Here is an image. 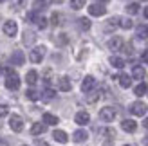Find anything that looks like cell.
I'll return each mask as SVG.
<instances>
[{
  "label": "cell",
  "mask_w": 148,
  "mask_h": 146,
  "mask_svg": "<svg viewBox=\"0 0 148 146\" xmlns=\"http://www.w3.org/2000/svg\"><path fill=\"white\" fill-rule=\"evenodd\" d=\"M4 72H5V87L9 90H18L20 89V78H18V74L11 67H5Z\"/></svg>",
  "instance_id": "obj_1"
},
{
  "label": "cell",
  "mask_w": 148,
  "mask_h": 146,
  "mask_svg": "<svg viewBox=\"0 0 148 146\" xmlns=\"http://www.w3.org/2000/svg\"><path fill=\"white\" fill-rule=\"evenodd\" d=\"M116 108L114 106H105V108H101L99 110V119L103 123H110V121H114L116 119Z\"/></svg>",
  "instance_id": "obj_2"
},
{
  "label": "cell",
  "mask_w": 148,
  "mask_h": 146,
  "mask_svg": "<svg viewBox=\"0 0 148 146\" xmlns=\"http://www.w3.org/2000/svg\"><path fill=\"white\" fill-rule=\"evenodd\" d=\"M43 56H45V47L43 45H38V47H34L31 50V54H29V60H31L33 63H40L43 60Z\"/></svg>",
  "instance_id": "obj_3"
},
{
  "label": "cell",
  "mask_w": 148,
  "mask_h": 146,
  "mask_svg": "<svg viewBox=\"0 0 148 146\" xmlns=\"http://www.w3.org/2000/svg\"><path fill=\"white\" fill-rule=\"evenodd\" d=\"M146 110H148V106L143 103V101H136V103L130 105V114L137 115V117H143V115L146 114Z\"/></svg>",
  "instance_id": "obj_4"
},
{
  "label": "cell",
  "mask_w": 148,
  "mask_h": 146,
  "mask_svg": "<svg viewBox=\"0 0 148 146\" xmlns=\"http://www.w3.org/2000/svg\"><path fill=\"white\" fill-rule=\"evenodd\" d=\"M2 31H4V34H7V36H16V33H18V25H16V22L14 20H7V22H4V25H2Z\"/></svg>",
  "instance_id": "obj_5"
},
{
  "label": "cell",
  "mask_w": 148,
  "mask_h": 146,
  "mask_svg": "<svg viewBox=\"0 0 148 146\" xmlns=\"http://www.w3.org/2000/svg\"><path fill=\"white\" fill-rule=\"evenodd\" d=\"M9 126H11L13 132H22V130H24V119L16 114H13L9 117Z\"/></svg>",
  "instance_id": "obj_6"
},
{
  "label": "cell",
  "mask_w": 148,
  "mask_h": 146,
  "mask_svg": "<svg viewBox=\"0 0 148 146\" xmlns=\"http://www.w3.org/2000/svg\"><path fill=\"white\" fill-rule=\"evenodd\" d=\"M9 61H11V65H24L25 56H24V53H22V50H13Z\"/></svg>",
  "instance_id": "obj_7"
},
{
  "label": "cell",
  "mask_w": 148,
  "mask_h": 146,
  "mask_svg": "<svg viewBox=\"0 0 148 146\" xmlns=\"http://www.w3.org/2000/svg\"><path fill=\"white\" fill-rule=\"evenodd\" d=\"M88 13H90L92 16H103V14L107 13V7L101 5V4H92L88 7Z\"/></svg>",
  "instance_id": "obj_8"
},
{
  "label": "cell",
  "mask_w": 148,
  "mask_h": 146,
  "mask_svg": "<svg viewBox=\"0 0 148 146\" xmlns=\"http://www.w3.org/2000/svg\"><path fill=\"white\" fill-rule=\"evenodd\" d=\"M107 45H108L110 50H119L123 47V38H121V36H112V38L108 40Z\"/></svg>",
  "instance_id": "obj_9"
},
{
  "label": "cell",
  "mask_w": 148,
  "mask_h": 146,
  "mask_svg": "<svg viewBox=\"0 0 148 146\" xmlns=\"http://www.w3.org/2000/svg\"><path fill=\"white\" fill-rule=\"evenodd\" d=\"M94 85H96L94 76H85V79L81 81V90H83V92H90L94 89Z\"/></svg>",
  "instance_id": "obj_10"
},
{
  "label": "cell",
  "mask_w": 148,
  "mask_h": 146,
  "mask_svg": "<svg viewBox=\"0 0 148 146\" xmlns=\"http://www.w3.org/2000/svg\"><path fill=\"white\" fill-rule=\"evenodd\" d=\"M121 128L125 130V132H128V134H134L136 130H137V123H136V121H132V119H123Z\"/></svg>",
  "instance_id": "obj_11"
},
{
  "label": "cell",
  "mask_w": 148,
  "mask_h": 146,
  "mask_svg": "<svg viewBox=\"0 0 148 146\" xmlns=\"http://www.w3.org/2000/svg\"><path fill=\"white\" fill-rule=\"evenodd\" d=\"M58 87H60V90L69 92V90L72 89V83H71V79H69L67 76H62L60 79H58Z\"/></svg>",
  "instance_id": "obj_12"
},
{
  "label": "cell",
  "mask_w": 148,
  "mask_h": 146,
  "mask_svg": "<svg viewBox=\"0 0 148 146\" xmlns=\"http://www.w3.org/2000/svg\"><path fill=\"white\" fill-rule=\"evenodd\" d=\"M74 121H76L79 126H85V125H88V121H90V115H88L87 112H78L76 117H74Z\"/></svg>",
  "instance_id": "obj_13"
},
{
  "label": "cell",
  "mask_w": 148,
  "mask_h": 146,
  "mask_svg": "<svg viewBox=\"0 0 148 146\" xmlns=\"http://www.w3.org/2000/svg\"><path fill=\"white\" fill-rule=\"evenodd\" d=\"M53 137H54V141H58V143H62V144H65L69 141V135L63 132V130H54L53 132Z\"/></svg>",
  "instance_id": "obj_14"
},
{
  "label": "cell",
  "mask_w": 148,
  "mask_h": 146,
  "mask_svg": "<svg viewBox=\"0 0 148 146\" xmlns=\"http://www.w3.org/2000/svg\"><path fill=\"white\" fill-rule=\"evenodd\" d=\"M22 42H24V45H33V43L36 42V34L33 31H25L24 33V38H22Z\"/></svg>",
  "instance_id": "obj_15"
},
{
  "label": "cell",
  "mask_w": 148,
  "mask_h": 146,
  "mask_svg": "<svg viewBox=\"0 0 148 146\" xmlns=\"http://www.w3.org/2000/svg\"><path fill=\"white\" fill-rule=\"evenodd\" d=\"M87 137H88V134L85 132V130H76L74 135H72V139H74V143H85Z\"/></svg>",
  "instance_id": "obj_16"
},
{
  "label": "cell",
  "mask_w": 148,
  "mask_h": 146,
  "mask_svg": "<svg viewBox=\"0 0 148 146\" xmlns=\"http://www.w3.org/2000/svg\"><path fill=\"white\" fill-rule=\"evenodd\" d=\"M25 81L31 85V87H34L36 81H38V72H36V70H29L27 76H25Z\"/></svg>",
  "instance_id": "obj_17"
},
{
  "label": "cell",
  "mask_w": 148,
  "mask_h": 146,
  "mask_svg": "<svg viewBox=\"0 0 148 146\" xmlns=\"http://www.w3.org/2000/svg\"><path fill=\"white\" fill-rule=\"evenodd\" d=\"M132 78L134 79H143L145 78V69L141 67V65H136V67L132 69Z\"/></svg>",
  "instance_id": "obj_18"
},
{
  "label": "cell",
  "mask_w": 148,
  "mask_h": 146,
  "mask_svg": "<svg viewBox=\"0 0 148 146\" xmlns=\"http://www.w3.org/2000/svg\"><path fill=\"white\" fill-rule=\"evenodd\" d=\"M117 79H119V85L123 87V89H128V87L132 85V78L127 76V74H119V76H117Z\"/></svg>",
  "instance_id": "obj_19"
},
{
  "label": "cell",
  "mask_w": 148,
  "mask_h": 146,
  "mask_svg": "<svg viewBox=\"0 0 148 146\" xmlns=\"http://www.w3.org/2000/svg\"><path fill=\"white\" fill-rule=\"evenodd\" d=\"M110 65L116 67V69H123L125 67V60L119 58V56H112V58H110Z\"/></svg>",
  "instance_id": "obj_20"
},
{
  "label": "cell",
  "mask_w": 148,
  "mask_h": 146,
  "mask_svg": "<svg viewBox=\"0 0 148 146\" xmlns=\"http://www.w3.org/2000/svg\"><path fill=\"white\" fill-rule=\"evenodd\" d=\"M43 123H45V125H58V117L56 115H53V114H49V112H45L43 114Z\"/></svg>",
  "instance_id": "obj_21"
},
{
  "label": "cell",
  "mask_w": 148,
  "mask_h": 146,
  "mask_svg": "<svg viewBox=\"0 0 148 146\" xmlns=\"http://www.w3.org/2000/svg\"><path fill=\"white\" fill-rule=\"evenodd\" d=\"M43 132H45V125H43V123H34L33 128H31V134L33 135H40Z\"/></svg>",
  "instance_id": "obj_22"
},
{
  "label": "cell",
  "mask_w": 148,
  "mask_h": 146,
  "mask_svg": "<svg viewBox=\"0 0 148 146\" xmlns=\"http://www.w3.org/2000/svg\"><path fill=\"white\" fill-rule=\"evenodd\" d=\"M146 92H148V87H146V85H145L143 81H141V83H139V85L136 87V89H134V94H136L137 98H141V96H145Z\"/></svg>",
  "instance_id": "obj_23"
},
{
  "label": "cell",
  "mask_w": 148,
  "mask_h": 146,
  "mask_svg": "<svg viewBox=\"0 0 148 146\" xmlns=\"http://www.w3.org/2000/svg\"><path fill=\"white\" fill-rule=\"evenodd\" d=\"M54 96H56V92H54L53 89H49V87H47V89L42 92V96H40V98H42L43 101H51V99H53Z\"/></svg>",
  "instance_id": "obj_24"
},
{
  "label": "cell",
  "mask_w": 148,
  "mask_h": 146,
  "mask_svg": "<svg viewBox=\"0 0 148 146\" xmlns=\"http://www.w3.org/2000/svg\"><path fill=\"white\" fill-rule=\"evenodd\" d=\"M78 27L81 29V31H88V29H90V20H88V18H79L78 20Z\"/></svg>",
  "instance_id": "obj_25"
},
{
  "label": "cell",
  "mask_w": 148,
  "mask_h": 146,
  "mask_svg": "<svg viewBox=\"0 0 148 146\" xmlns=\"http://www.w3.org/2000/svg\"><path fill=\"white\" fill-rule=\"evenodd\" d=\"M33 7H34V13H38V11H43V9L47 7V0H34Z\"/></svg>",
  "instance_id": "obj_26"
},
{
  "label": "cell",
  "mask_w": 148,
  "mask_h": 146,
  "mask_svg": "<svg viewBox=\"0 0 148 146\" xmlns=\"http://www.w3.org/2000/svg\"><path fill=\"white\" fill-rule=\"evenodd\" d=\"M25 4H27V0H11V9L18 11L22 7H25Z\"/></svg>",
  "instance_id": "obj_27"
},
{
  "label": "cell",
  "mask_w": 148,
  "mask_h": 146,
  "mask_svg": "<svg viewBox=\"0 0 148 146\" xmlns=\"http://www.w3.org/2000/svg\"><path fill=\"white\" fill-rule=\"evenodd\" d=\"M137 36L139 38H148V25H137Z\"/></svg>",
  "instance_id": "obj_28"
},
{
  "label": "cell",
  "mask_w": 148,
  "mask_h": 146,
  "mask_svg": "<svg viewBox=\"0 0 148 146\" xmlns=\"http://www.w3.org/2000/svg\"><path fill=\"white\" fill-rule=\"evenodd\" d=\"M25 96H27V99H31V101H36V99H40V94L36 92L34 89H29V90L25 92Z\"/></svg>",
  "instance_id": "obj_29"
},
{
  "label": "cell",
  "mask_w": 148,
  "mask_h": 146,
  "mask_svg": "<svg viewBox=\"0 0 148 146\" xmlns=\"http://www.w3.org/2000/svg\"><path fill=\"white\" fill-rule=\"evenodd\" d=\"M132 20L130 18H119V27H123V29H132Z\"/></svg>",
  "instance_id": "obj_30"
},
{
  "label": "cell",
  "mask_w": 148,
  "mask_h": 146,
  "mask_svg": "<svg viewBox=\"0 0 148 146\" xmlns=\"http://www.w3.org/2000/svg\"><path fill=\"white\" fill-rule=\"evenodd\" d=\"M60 20H62V14H60V13H53V16H51V25H54V27L60 25V24H62Z\"/></svg>",
  "instance_id": "obj_31"
},
{
  "label": "cell",
  "mask_w": 148,
  "mask_h": 146,
  "mask_svg": "<svg viewBox=\"0 0 148 146\" xmlns=\"http://www.w3.org/2000/svg\"><path fill=\"white\" fill-rule=\"evenodd\" d=\"M137 11H139V4L132 2V4H128V5H127V13H128V14H136Z\"/></svg>",
  "instance_id": "obj_32"
},
{
  "label": "cell",
  "mask_w": 148,
  "mask_h": 146,
  "mask_svg": "<svg viewBox=\"0 0 148 146\" xmlns=\"http://www.w3.org/2000/svg\"><path fill=\"white\" fill-rule=\"evenodd\" d=\"M114 27H119V16H114V18H110V20H108L107 29H114Z\"/></svg>",
  "instance_id": "obj_33"
},
{
  "label": "cell",
  "mask_w": 148,
  "mask_h": 146,
  "mask_svg": "<svg viewBox=\"0 0 148 146\" xmlns=\"http://www.w3.org/2000/svg\"><path fill=\"white\" fill-rule=\"evenodd\" d=\"M85 5V0H71V7L72 9H81Z\"/></svg>",
  "instance_id": "obj_34"
},
{
  "label": "cell",
  "mask_w": 148,
  "mask_h": 146,
  "mask_svg": "<svg viewBox=\"0 0 148 146\" xmlns=\"http://www.w3.org/2000/svg\"><path fill=\"white\" fill-rule=\"evenodd\" d=\"M69 42V38H67V34H58L56 36V43H58V45H65V43H67Z\"/></svg>",
  "instance_id": "obj_35"
},
{
  "label": "cell",
  "mask_w": 148,
  "mask_h": 146,
  "mask_svg": "<svg viewBox=\"0 0 148 146\" xmlns=\"http://www.w3.org/2000/svg\"><path fill=\"white\" fill-rule=\"evenodd\" d=\"M34 24L38 25L40 29H45V27H47V20L43 18V16H38V18H36V22H34Z\"/></svg>",
  "instance_id": "obj_36"
},
{
  "label": "cell",
  "mask_w": 148,
  "mask_h": 146,
  "mask_svg": "<svg viewBox=\"0 0 148 146\" xmlns=\"http://www.w3.org/2000/svg\"><path fill=\"white\" fill-rule=\"evenodd\" d=\"M7 112H9V106H7V105H0V117H5Z\"/></svg>",
  "instance_id": "obj_37"
},
{
  "label": "cell",
  "mask_w": 148,
  "mask_h": 146,
  "mask_svg": "<svg viewBox=\"0 0 148 146\" xmlns=\"http://www.w3.org/2000/svg\"><path fill=\"white\" fill-rule=\"evenodd\" d=\"M98 98H99V94L92 92V96H87V101H88V103H94V101H98Z\"/></svg>",
  "instance_id": "obj_38"
},
{
  "label": "cell",
  "mask_w": 148,
  "mask_h": 146,
  "mask_svg": "<svg viewBox=\"0 0 148 146\" xmlns=\"http://www.w3.org/2000/svg\"><path fill=\"white\" fill-rule=\"evenodd\" d=\"M141 58H143V61H145V63H148V49L143 53V56H141Z\"/></svg>",
  "instance_id": "obj_39"
},
{
  "label": "cell",
  "mask_w": 148,
  "mask_h": 146,
  "mask_svg": "<svg viewBox=\"0 0 148 146\" xmlns=\"http://www.w3.org/2000/svg\"><path fill=\"white\" fill-rule=\"evenodd\" d=\"M0 146H9V144H7V141H4V139H0Z\"/></svg>",
  "instance_id": "obj_40"
},
{
  "label": "cell",
  "mask_w": 148,
  "mask_h": 146,
  "mask_svg": "<svg viewBox=\"0 0 148 146\" xmlns=\"http://www.w3.org/2000/svg\"><path fill=\"white\" fill-rule=\"evenodd\" d=\"M143 126H145V128H146V130H148V117H146V119H145V121H143Z\"/></svg>",
  "instance_id": "obj_41"
},
{
  "label": "cell",
  "mask_w": 148,
  "mask_h": 146,
  "mask_svg": "<svg viewBox=\"0 0 148 146\" xmlns=\"http://www.w3.org/2000/svg\"><path fill=\"white\" fill-rule=\"evenodd\" d=\"M145 18H148V7H145Z\"/></svg>",
  "instance_id": "obj_42"
},
{
  "label": "cell",
  "mask_w": 148,
  "mask_h": 146,
  "mask_svg": "<svg viewBox=\"0 0 148 146\" xmlns=\"http://www.w3.org/2000/svg\"><path fill=\"white\" fill-rule=\"evenodd\" d=\"M145 144H146V146H148V137H146V139H145Z\"/></svg>",
  "instance_id": "obj_43"
},
{
  "label": "cell",
  "mask_w": 148,
  "mask_h": 146,
  "mask_svg": "<svg viewBox=\"0 0 148 146\" xmlns=\"http://www.w3.org/2000/svg\"><path fill=\"white\" fill-rule=\"evenodd\" d=\"M98 2H108V0H98Z\"/></svg>",
  "instance_id": "obj_44"
},
{
  "label": "cell",
  "mask_w": 148,
  "mask_h": 146,
  "mask_svg": "<svg viewBox=\"0 0 148 146\" xmlns=\"http://www.w3.org/2000/svg\"><path fill=\"white\" fill-rule=\"evenodd\" d=\"M2 2H4V0H0V4H2Z\"/></svg>",
  "instance_id": "obj_45"
},
{
  "label": "cell",
  "mask_w": 148,
  "mask_h": 146,
  "mask_svg": "<svg viewBox=\"0 0 148 146\" xmlns=\"http://www.w3.org/2000/svg\"><path fill=\"white\" fill-rule=\"evenodd\" d=\"M125 146H130V144H125Z\"/></svg>",
  "instance_id": "obj_46"
}]
</instances>
